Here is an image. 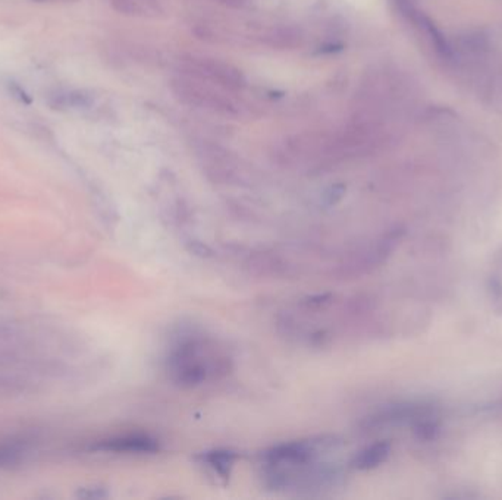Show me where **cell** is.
Instances as JSON below:
<instances>
[{"label":"cell","mask_w":502,"mask_h":500,"mask_svg":"<svg viewBox=\"0 0 502 500\" xmlns=\"http://www.w3.org/2000/svg\"><path fill=\"white\" fill-rule=\"evenodd\" d=\"M436 415L435 408L423 402H403L393 403L379 409L375 414L364 418L361 429L368 433L380 431L397 426H414L420 420Z\"/></svg>","instance_id":"cell-4"},{"label":"cell","mask_w":502,"mask_h":500,"mask_svg":"<svg viewBox=\"0 0 502 500\" xmlns=\"http://www.w3.org/2000/svg\"><path fill=\"white\" fill-rule=\"evenodd\" d=\"M115 10L134 17H155L160 12L156 0H111Z\"/></svg>","instance_id":"cell-10"},{"label":"cell","mask_w":502,"mask_h":500,"mask_svg":"<svg viewBox=\"0 0 502 500\" xmlns=\"http://www.w3.org/2000/svg\"><path fill=\"white\" fill-rule=\"evenodd\" d=\"M171 90L181 103L193 106V108L207 109L225 115L237 112L235 103L226 94L228 90L202 78L193 77L190 73L181 72L179 77L171 81Z\"/></svg>","instance_id":"cell-2"},{"label":"cell","mask_w":502,"mask_h":500,"mask_svg":"<svg viewBox=\"0 0 502 500\" xmlns=\"http://www.w3.org/2000/svg\"><path fill=\"white\" fill-rule=\"evenodd\" d=\"M39 2H52V0H39Z\"/></svg>","instance_id":"cell-14"},{"label":"cell","mask_w":502,"mask_h":500,"mask_svg":"<svg viewBox=\"0 0 502 500\" xmlns=\"http://www.w3.org/2000/svg\"><path fill=\"white\" fill-rule=\"evenodd\" d=\"M404 235L401 227H393V229L385 232L368 245H363L356 251L344 255L342 262L337 266L335 275L341 278H356L366 275L373 269L384 264L391 252H393L395 247L400 244Z\"/></svg>","instance_id":"cell-3"},{"label":"cell","mask_w":502,"mask_h":500,"mask_svg":"<svg viewBox=\"0 0 502 500\" xmlns=\"http://www.w3.org/2000/svg\"><path fill=\"white\" fill-rule=\"evenodd\" d=\"M488 297L491 306L496 314H502V280L498 276H491L488 280Z\"/></svg>","instance_id":"cell-12"},{"label":"cell","mask_w":502,"mask_h":500,"mask_svg":"<svg viewBox=\"0 0 502 500\" xmlns=\"http://www.w3.org/2000/svg\"><path fill=\"white\" fill-rule=\"evenodd\" d=\"M232 357L216 339L200 331H184L165 358L169 380L181 387H197L222 380L232 371Z\"/></svg>","instance_id":"cell-1"},{"label":"cell","mask_w":502,"mask_h":500,"mask_svg":"<svg viewBox=\"0 0 502 500\" xmlns=\"http://www.w3.org/2000/svg\"><path fill=\"white\" fill-rule=\"evenodd\" d=\"M392 450L391 442L380 441L370 446L361 449L358 453L354 455V458L349 462L351 468L358 469V471H369L386 462Z\"/></svg>","instance_id":"cell-7"},{"label":"cell","mask_w":502,"mask_h":500,"mask_svg":"<svg viewBox=\"0 0 502 500\" xmlns=\"http://www.w3.org/2000/svg\"><path fill=\"white\" fill-rule=\"evenodd\" d=\"M181 72L190 73L193 77L202 78L228 91H237L246 85L244 75L238 68L213 57L188 56L184 60Z\"/></svg>","instance_id":"cell-5"},{"label":"cell","mask_w":502,"mask_h":500,"mask_svg":"<svg viewBox=\"0 0 502 500\" xmlns=\"http://www.w3.org/2000/svg\"><path fill=\"white\" fill-rule=\"evenodd\" d=\"M78 496L81 497H88V499H100V497H106L108 493H106L103 489L99 487H88V489H83V492L78 493Z\"/></svg>","instance_id":"cell-13"},{"label":"cell","mask_w":502,"mask_h":500,"mask_svg":"<svg viewBox=\"0 0 502 500\" xmlns=\"http://www.w3.org/2000/svg\"><path fill=\"white\" fill-rule=\"evenodd\" d=\"M95 99L90 91L85 90H69V91H56L48 99V104L55 110H75L85 109L93 104Z\"/></svg>","instance_id":"cell-9"},{"label":"cell","mask_w":502,"mask_h":500,"mask_svg":"<svg viewBox=\"0 0 502 500\" xmlns=\"http://www.w3.org/2000/svg\"><path fill=\"white\" fill-rule=\"evenodd\" d=\"M91 449L120 455H156L160 450V443L153 436L135 433L104 438Z\"/></svg>","instance_id":"cell-6"},{"label":"cell","mask_w":502,"mask_h":500,"mask_svg":"<svg viewBox=\"0 0 502 500\" xmlns=\"http://www.w3.org/2000/svg\"><path fill=\"white\" fill-rule=\"evenodd\" d=\"M25 455V448L21 443H0V468L18 465Z\"/></svg>","instance_id":"cell-11"},{"label":"cell","mask_w":502,"mask_h":500,"mask_svg":"<svg viewBox=\"0 0 502 500\" xmlns=\"http://www.w3.org/2000/svg\"><path fill=\"white\" fill-rule=\"evenodd\" d=\"M238 455L234 450L215 449V450L203 452L199 457V461L211 474H215L219 478L228 480L231 476Z\"/></svg>","instance_id":"cell-8"}]
</instances>
